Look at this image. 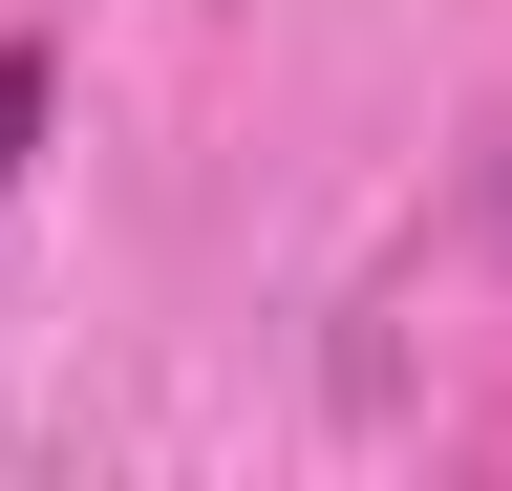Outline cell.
<instances>
[{
  "mask_svg": "<svg viewBox=\"0 0 512 491\" xmlns=\"http://www.w3.org/2000/svg\"><path fill=\"white\" fill-rule=\"evenodd\" d=\"M22 150H43V43H0V193H22Z\"/></svg>",
  "mask_w": 512,
  "mask_h": 491,
  "instance_id": "cell-1",
  "label": "cell"
}]
</instances>
